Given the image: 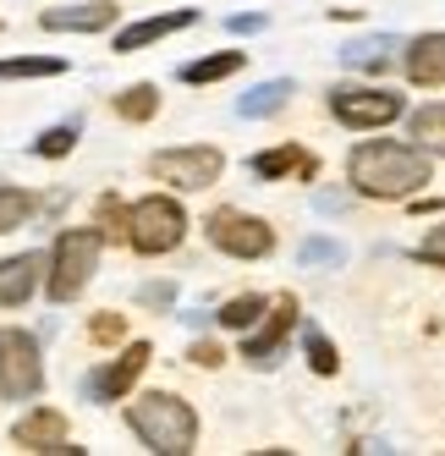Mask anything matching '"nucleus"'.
I'll return each mask as SVG.
<instances>
[{
	"instance_id": "obj_1",
	"label": "nucleus",
	"mask_w": 445,
	"mask_h": 456,
	"mask_svg": "<svg viewBox=\"0 0 445 456\" xmlns=\"http://www.w3.org/2000/svg\"><path fill=\"white\" fill-rule=\"evenodd\" d=\"M434 176L429 154L418 143H391V138H374V143H358L352 159H346V182L363 199H379V204H396V199H412L424 182Z\"/></svg>"
},
{
	"instance_id": "obj_2",
	"label": "nucleus",
	"mask_w": 445,
	"mask_h": 456,
	"mask_svg": "<svg viewBox=\"0 0 445 456\" xmlns=\"http://www.w3.org/2000/svg\"><path fill=\"white\" fill-rule=\"evenodd\" d=\"M126 423H133V435L154 456H187L198 445V412L182 396H171V390H149V396H138L133 407H126Z\"/></svg>"
},
{
	"instance_id": "obj_3",
	"label": "nucleus",
	"mask_w": 445,
	"mask_h": 456,
	"mask_svg": "<svg viewBox=\"0 0 445 456\" xmlns=\"http://www.w3.org/2000/svg\"><path fill=\"white\" fill-rule=\"evenodd\" d=\"M100 248L105 237L93 232V225H72V232H61L50 258H44V286H50V303H72L83 297V286L93 281L100 270Z\"/></svg>"
},
{
	"instance_id": "obj_4",
	"label": "nucleus",
	"mask_w": 445,
	"mask_h": 456,
	"mask_svg": "<svg viewBox=\"0 0 445 456\" xmlns=\"http://www.w3.org/2000/svg\"><path fill=\"white\" fill-rule=\"evenodd\" d=\"M330 110L352 133H379V126L407 116V100L385 83H341V88H330Z\"/></svg>"
},
{
	"instance_id": "obj_5",
	"label": "nucleus",
	"mask_w": 445,
	"mask_h": 456,
	"mask_svg": "<svg viewBox=\"0 0 445 456\" xmlns=\"http://www.w3.org/2000/svg\"><path fill=\"white\" fill-rule=\"evenodd\" d=\"M182 237H187V209L176 199H166V192L133 204V215H126V242H133L143 258H160V253L182 248Z\"/></svg>"
},
{
	"instance_id": "obj_6",
	"label": "nucleus",
	"mask_w": 445,
	"mask_h": 456,
	"mask_svg": "<svg viewBox=\"0 0 445 456\" xmlns=\"http://www.w3.org/2000/svg\"><path fill=\"white\" fill-rule=\"evenodd\" d=\"M44 390V357L28 330H0V396L28 402Z\"/></svg>"
},
{
	"instance_id": "obj_7",
	"label": "nucleus",
	"mask_w": 445,
	"mask_h": 456,
	"mask_svg": "<svg viewBox=\"0 0 445 456\" xmlns=\"http://www.w3.org/2000/svg\"><path fill=\"white\" fill-rule=\"evenodd\" d=\"M154 176H160L166 187L176 192H204L220 182V171H226V154L209 149V143H187V149H166V154H154Z\"/></svg>"
},
{
	"instance_id": "obj_8",
	"label": "nucleus",
	"mask_w": 445,
	"mask_h": 456,
	"mask_svg": "<svg viewBox=\"0 0 445 456\" xmlns=\"http://www.w3.org/2000/svg\"><path fill=\"white\" fill-rule=\"evenodd\" d=\"M204 232L220 253H231V258H270L275 253V232L259 220V215H247V209H214L204 220Z\"/></svg>"
},
{
	"instance_id": "obj_9",
	"label": "nucleus",
	"mask_w": 445,
	"mask_h": 456,
	"mask_svg": "<svg viewBox=\"0 0 445 456\" xmlns=\"http://www.w3.org/2000/svg\"><path fill=\"white\" fill-rule=\"evenodd\" d=\"M292 324H297V297L292 291H280V297L259 314V324L253 330H242V357L253 369H275L280 363V352H286V336H292Z\"/></svg>"
},
{
	"instance_id": "obj_10",
	"label": "nucleus",
	"mask_w": 445,
	"mask_h": 456,
	"mask_svg": "<svg viewBox=\"0 0 445 456\" xmlns=\"http://www.w3.org/2000/svg\"><path fill=\"white\" fill-rule=\"evenodd\" d=\"M149 357H154L149 341H126L116 363H105L100 374H88V402H121L126 390L138 385V374L149 369Z\"/></svg>"
},
{
	"instance_id": "obj_11",
	"label": "nucleus",
	"mask_w": 445,
	"mask_h": 456,
	"mask_svg": "<svg viewBox=\"0 0 445 456\" xmlns=\"http://www.w3.org/2000/svg\"><path fill=\"white\" fill-rule=\"evenodd\" d=\"M116 12L110 0H83V6H50L39 22L50 28V34H105V28H116Z\"/></svg>"
},
{
	"instance_id": "obj_12",
	"label": "nucleus",
	"mask_w": 445,
	"mask_h": 456,
	"mask_svg": "<svg viewBox=\"0 0 445 456\" xmlns=\"http://www.w3.org/2000/svg\"><path fill=\"white\" fill-rule=\"evenodd\" d=\"M12 440L22 451H77V445H67V418H61L55 407H34L28 418H17Z\"/></svg>"
},
{
	"instance_id": "obj_13",
	"label": "nucleus",
	"mask_w": 445,
	"mask_h": 456,
	"mask_svg": "<svg viewBox=\"0 0 445 456\" xmlns=\"http://www.w3.org/2000/svg\"><path fill=\"white\" fill-rule=\"evenodd\" d=\"M39 281H44V253H12V258H0V303H6V308H22L39 291Z\"/></svg>"
},
{
	"instance_id": "obj_14",
	"label": "nucleus",
	"mask_w": 445,
	"mask_h": 456,
	"mask_svg": "<svg viewBox=\"0 0 445 456\" xmlns=\"http://www.w3.org/2000/svg\"><path fill=\"white\" fill-rule=\"evenodd\" d=\"M193 22H198L193 6L166 12V17H143V22H133V28H121V34H116V55H133V50H143L154 39H171V34H182V28H193Z\"/></svg>"
},
{
	"instance_id": "obj_15",
	"label": "nucleus",
	"mask_w": 445,
	"mask_h": 456,
	"mask_svg": "<svg viewBox=\"0 0 445 456\" xmlns=\"http://www.w3.org/2000/svg\"><path fill=\"white\" fill-rule=\"evenodd\" d=\"M401 61H407V77L418 83V88H440V83H445V34L412 39Z\"/></svg>"
},
{
	"instance_id": "obj_16",
	"label": "nucleus",
	"mask_w": 445,
	"mask_h": 456,
	"mask_svg": "<svg viewBox=\"0 0 445 456\" xmlns=\"http://www.w3.org/2000/svg\"><path fill=\"white\" fill-rule=\"evenodd\" d=\"M396 50H401V39H391V34H374V39H352L341 50V61L352 72H391V61H396Z\"/></svg>"
},
{
	"instance_id": "obj_17",
	"label": "nucleus",
	"mask_w": 445,
	"mask_h": 456,
	"mask_svg": "<svg viewBox=\"0 0 445 456\" xmlns=\"http://www.w3.org/2000/svg\"><path fill=\"white\" fill-rule=\"evenodd\" d=\"M292 171L313 176V159H308L297 143H275V149H264V154H253V176H264V182H280V176H292Z\"/></svg>"
},
{
	"instance_id": "obj_18",
	"label": "nucleus",
	"mask_w": 445,
	"mask_h": 456,
	"mask_svg": "<svg viewBox=\"0 0 445 456\" xmlns=\"http://www.w3.org/2000/svg\"><path fill=\"white\" fill-rule=\"evenodd\" d=\"M292 77H270V83H259V88H247L242 100H237V110L247 116V121H264V116H275V110H286V100H292Z\"/></svg>"
},
{
	"instance_id": "obj_19",
	"label": "nucleus",
	"mask_w": 445,
	"mask_h": 456,
	"mask_svg": "<svg viewBox=\"0 0 445 456\" xmlns=\"http://www.w3.org/2000/svg\"><path fill=\"white\" fill-rule=\"evenodd\" d=\"M242 61H247V50H220V55H204V61H187L182 67V83H220V77H237L242 72Z\"/></svg>"
},
{
	"instance_id": "obj_20",
	"label": "nucleus",
	"mask_w": 445,
	"mask_h": 456,
	"mask_svg": "<svg viewBox=\"0 0 445 456\" xmlns=\"http://www.w3.org/2000/svg\"><path fill=\"white\" fill-rule=\"evenodd\" d=\"M407 126H412V143H418L424 154H445V105L440 100L424 105V110H412Z\"/></svg>"
},
{
	"instance_id": "obj_21",
	"label": "nucleus",
	"mask_w": 445,
	"mask_h": 456,
	"mask_svg": "<svg viewBox=\"0 0 445 456\" xmlns=\"http://www.w3.org/2000/svg\"><path fill=\"white\" fill-rule=\"evenodd\" d=\"M154 110H160V88H154V83H133V88H121V94H116V116H121V121H133V126L154 121Z\"/></svg>"
},
{
	"instance_id": "obj_22",
	"label": "nucleus",
	"mask_w": 445,
	"mask_h": 456,
	"mask_svg": "<svg viewBox=\"0 0 445 456\" xmlns=\"http://www.w3.org/2000/svg\"><path fill=\"white\" fill-rule=\"evenodd\" d=\"M61 72H67L61 55H12V61H0V83H12V77H61Z\"/></svg>"
},
{
	"instance_id": "obj_23",
	"label": "nucleus",
	"mask_w": 445,
	"mask_h": 456,
	"mask_svg": "<svg viewBox=\"0 0 445 456\" xmlns=\"http://www.w3.org/2000/svg\"><path fill=\"white\" fill-rule=\"evenodd\" d=\"M270 308V297H259V291H247V297H231L226 308H220L214 319L226 324V330H253V324H259V314Z\"/></svg>"
},
{
	"instance_id": "obj_24",
	"label": "nucleus",
	"mask_w": 445,
	"mask_h": 456,
	"mask_svg": "<svg viewBox=\"0 0 445 456\" xmlns=\"http://www.w3.org/2000/svg\"><path fill=\"white\" fill-rule=\"evenodd\" d=\"M126 215H133V209H126L116 192H105L100 209H93V232H100L105 242H126Z\"/></svg>"
},
{
	"instance_id": "obj_25",
	"label": "nucleus",
	"mask_w": 445,
	"mask_h": 456,
	"mask_svg": "<svg viewBox=\"0 0 445 456\" xmlns=\"http://www.w3.org/2000/svg\"><path fill=\"white\" fill-rule=\"evenodd\" d=\"M297 265H303V270H336V265H346V248L330 242V237H308V242L297 248Z\"/></svg>"
},
{
	"instance_id": "obj_26",
	"label": "nucleus",
	"mask_w": 445,
	"mask_h": 456,
	"mask_svg": "<svg viewBox=\"0 0 445 456\" xmlns=\"http://www.w3.org/2000/svg\"><path fill=\"white\" fill-rule=\"evenodd\" d=\"M28 215H34V192L0 187V232H17V225H28Z\"/></svg>"
},
{
	"instance_id": "obj_27",
	"label": "nucleus",
	"mask_w": 445,
	"mask_h": 456,
	"mask_svg": "<svg viewBox=\"0 0 445 456\" xmlns=\"http://www.w3.org/2000/svg\"><path fill=\"white\" fill-rule=\"evenodd\" d=\"M77 133H83L77 121H61V126H50V133H39V138H34V154H39V159H61V154H72Z\"/></svg>"
},
{
	"instance_id": "obj_28",
	"label": "nucleus",
	"mask_w": 445,
	"mask_h": 456,
	"mask_svg": "<svg viewBox=\"0 0 445 456\" xmlns=\"http://www.w3.org/2000/svg\"><path fill=\"white\" fill-rule=\"evenodd\" d=\"M303 352H308V363H313V374H336L341 369V357H336V346L320 336V330H308L303 336Z\"/></svg>"
},
{
	"instance_id": "obj_29",
	"label": "nucleus",
	"mask_w": 445,
	"mask_h": 456,
	"mask_svg": "<svg viewBox=\"0 0 445 456\" xmlns=\"http://www.w3.org/2000/svg\"><path fill=\"white\" fill-rule=\"evenodd\" d=\"M121 336H126V319H121V314H93V319H88V341L110 346V341H121Z\"/></svg>"
},
{
	"instance_id": "obj_30",
	"label": "nucleus",
	"mask_w": 445,
	"mask_h": 456,
	"mask_svg": "<svg viewBox=\"0 0 445 456\" xmlns=\"http://www.w3.org/2000/svg\"><path fill=\"white\" fill-rule=\"evenodd\" d=\"M418 258H424V265H440V270H445V220L429 225V237L418 242Z\"/></svg>"
},
{
	"instance_id": "obj_31",
	"label": "nucleus",
	"mask_w": 445,
	"mask_h": 456,
	"mask_svg": "<svg viewBox=\"0 0 445 456\" xmlns=\"http://www.w3.org/2000/svg\"><path fill=\"white\" fill-rule=\"evenodd\" d=\"M138 303H149V308H171V303H176V286H171V281H149V286H138Z\"/></svg>"
},
{
	"instance_id": "obj_32",
	"label": "nucleus",
	"mask_w": 445,
	"mask_h": 456,
	"mask_svg": "<svg viewBox=\"0 0 445 456\" xmlns=\"http://www.w3.org/2000/svg\"><path fill=\"white\" fill-rule=\"evenodd\" d=\"M187 363H198V369H220V363H226V352H220L214 341H193V346H187Z\"/></svg>"
},
{
	"instance_id": "obj_33",
	"label": "nucleus",
	"mask_w": 445,
	"mask_h": 456,
	"mask_svg": "<svg viewBox=\"0 0 445 456\" xmlns=\"http://www.w3.org/2000/svg\"><path fill=\"white\" fill-rule=\"evenodd\" d=\"M226 28H231V34H259V28H264V12H237Z\"/></svg>"
}]
</instances>
